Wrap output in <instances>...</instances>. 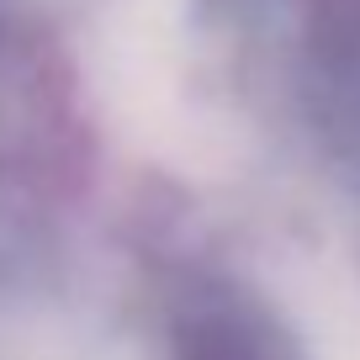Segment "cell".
<instances>
[{"mask_svg":"<svg viewBox=\"0 0 360 360\" xmlns=\"http://www.w3.org/2000/svg\"><path fill=\"white\" fill-rule=\"evenodd\" d=\"M175 360H276V349L244 313H202L180 323Z\"/></svg>","mask_w":360,"mask_h":360,"instance_id":"1","label":"cell"}]
</instances>
